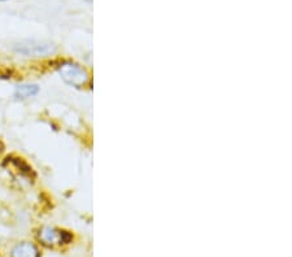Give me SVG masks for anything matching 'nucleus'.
Here are the masks:
<instances>
[{
  "mask_svg": "<svg viewBox=\"0 0 292 257\" xmlns=\"http://www.w3.org/2000/svg\"><path fill=\"white\" fill-rule=\"evenodd\" d=\"M57 70L66 83L73 87H77V89L85 86L89 82L87 71L82 66L77 65L74 62H62L61 65L57 68Z\"/></svg>",
  "mask_w": 292,
  "mask_h": 257,
  "instance_id": "1",
  "label": "nucleus"
},
{
  "mask_svg": "<svg viewBox=\"0 0 292 257\" xmlns=\"http://www.w3.org/2000/svg\"><path fill=\"white\" fill-rule=\"evenodd\" d=\"M0 2H7V0H0Z\"/></svg>",
  "mask_w": 292,
  "mask_h": 257,
  "instance_id": "6",
  "label": "nucleus"
},
{
  "mask_svg": "<svg viewBox=\"0 0 292 257\" xmlns=\"http://www.w3.org/2000/svg\"><path fill=\"white\" fill-rule=\"evenodd\" d=\"M38 238H39L40 242L46 245L61 244V243H68L70 240V235L68 232L53 229V227H44V229L40 230Z\"/></svg>",
  "mask_w": 292,
  "mask_h": 257,
  "instance_id": "3",
  "label": "nucleus"
},
{
  "mask_svg": "<svg viewBox=\"0 0 292 257\" xmlns=\"http://www.w3.org/2000/svg\"><path fill=\"white\" fill-rule=\"evenodd\" d=\"M11 257H39V249L33 243L22 242L11 249Z\"/></svg>",
  "mask_w": 292,
  "mask_h": 257,
  "instance_id": "4",
  "label": "nucleus"
},
{
  "mask_svg": "<svg viewBox=\"0 0 292 257\" xmlns=\"http://www.w3.org/2000/svg\"><path fill=\"white\" fill-rule=\"evenodd\" d=\"M38 93H39V87H38V84L33 83L20 84V86L16 87L15 98L16 99L25 100L29 99V98H33V96L37 95Z\"/></svg>",
  "mask_w": 292,
  "mask_h": 257,
  "instance_id": "5",
  "label": "nucleus"
},
{
  "mask_svg": "<svg viewBox=\"0 0 292 257\" xmlns=\"http://www.w3.org/2000/svg\"><path fill=\"white\" fill-rule=\"evenodd\" d=\"M15 51L25 56H43L52 52V46L43 42L25 41L16 44Z\"/></svg>",
  "mask_w": 292,
  "mask_h": 257,
  "instance_id": "2",
  "label": "nucleus"
}]
</instances>
